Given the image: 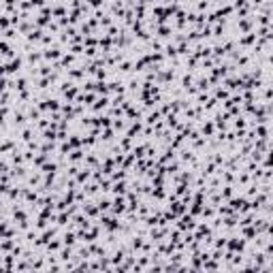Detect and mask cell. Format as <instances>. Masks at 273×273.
Returning a JSON list of instances; mask_svg holds the SVG:
<instances>
[{"instance_id":"2","label":"cell","mask_w":273,"mask_h":273,"mask_svg":"<svg viewBox=\"0 0 273 273\" xmlns=\"http://www.w3.org/2000/svg\"><path fill=\"white\" fill-rule=\"evenodd\" d=\"M6 26H9V19H4V17H2V19H0V28H6Z\"/></svg>"},{"instance_id":"1","label":"cell","mask_w":273,"mask_h":273,"mask_svg":"<svg viewBox=\"0 0 273 273\" xmlns=\"http://www.w3.org/2000/svg\"><path fill=\"white\" fill-rule=\"evenodd\" d=\"M58 248H60V241H51V243L47 245V250H49V252H54V250H58Z\"/></svg>"}]
</instances>
